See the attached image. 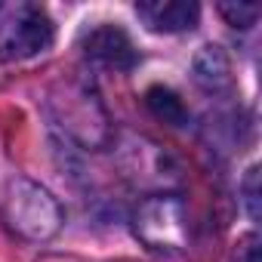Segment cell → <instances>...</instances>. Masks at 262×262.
<instances>
[{
    "mask_svg": "<svg viewBox=\"0 0 262 262\" xmlns=\"http://www.w3.org/2000/svg\"><path fill=\"white\" fill-rule=\"evenodd\" d=\"M56 37V25L47 16L43 7L25 4L19 7L10 22L0 28V56L4 59H31L40 56L43 50L53 47Z\"/></svg>",
    "mask_w": 262,
    "mask_h": 262,
    "instance_id": "cell-1",
    "label": "cell"
},
{
    "mask_svg": "<svg viewBox=\"0 0 262 262\" xmlns=\"http://www.w3.org/2000/svg\"><path fill=\"white\" fill-rule=\"evenodd\" d=\"M13 188H16V194L10 198V222L31 237L53 234L59 225V210L50 201V194L28 182H16Z\"/></svg>",
    "mask_w": 262,
    "mask_h": 262,
    "instance_id": "cell-2",
    "label": "cell"
},
{
    "mask_svg": "<svg viewBox=\"0 0 262 262\" xmlns=\"http://www.w3.org/2000/svg\"><path fill=\"white\" fill-rule=\"evenodd\" d=\"M83 53L105 65V68H114V71H129L136 62H139V53L133 47V40H129V34L117 25H99L86 34L83 40Z\"/></svg>",
    "mask_w": 262,
    "mask_h": 262,
    "instance_id": "cell-3",
    "label": "cell"
},
{
    "mask_svg": "<svg viewBox=\"0 0 262 262\" xmlns=\"http://www.w3.org/2000/svg\"><path fill=\"white\" fill-rule=\"evenodd\" d=\"M136 13L151 31L164 34L191 31L201 16L198 4H188V0H142V4H136Z\"/></svg>",
    "mask_w": 262,
    "mask_h": 262,
    "instance_id": "cell-4",
    "label": "cell"
},
{
    "mask_svg": "<svg viewBox=\"0 0 262 262\" xmlns=\"http://www.w3.org/2000/svg\"><path fill=\"white\" fill-rule=\"evenodd\" d=\"M145 105H148V111H151L158 120H164V123H170V126H188V120H191L185 102H182L173 90H167V86H151V90L145 93Z\"/></svg>",
    "mask_w": 262,
    "mask_h": 262,
    "instance_id": "cell-5",
    "label": "cell"
},
{
    "mask_svg": "<svg viewBox=\"0 0 262 262\" xmlns=\"http://www.w3.org/2000/svg\"><path fill=\"white\" fill-rule=\"evenodd\" d=\"M194 71H198V80H201V83H210V86H219V83H225V77H228L225 56H222L216 47H204V53H201L198 62H194Z\"/></svg>",
    "mask_w": 262,
    "mask_h": 262,
    "instance_id": "cell-6",
    "label": "cell"
},
{
    "mask_svg": "<svg viewBox=\"0 0 262 262\" xmlns=\"http://www.w3.org/2000/svg\"><path fill=\"white\" fill-rule=\"evenodd\" d=\"M219 13L228 19L231 28H250L256 22V16H259V7L256 4H222Z\"/></svg>",
    "mask_w": 262,
    "mask_h": 262,
    "instance_id": "cell-7",
    "label": "cell"
},
{
    "mask_svg": "<svg viewBox=\"0 0 262 262\" xmlns=\"http://www.w3.org/2000/svg\"><path fill=\"white\" fill-rule=\"evenodd\" d=\"M256 179H259V170L253 167L250 173H247V179H244V204H247V213L256 219L259 216V191H256Z\"/></svg>",
    "mask_w": 262,
    "mask_h": 262,
    "instance_id": "cell-8",
    "label": "cell"
},
{
    "mask_svg": "<svg viewBox=\"0 0 262 262\" xmlns=\"http://www.w3.org/2000/svg\"><path fill=\"white\" fill-rule=\"evenodd\" d=\"M231 262H259V237H256V234H247V237L237 244Z\"/></svg>",
    "mask_w": 262,
    "mask_h": 262,
    "instance_id": "cell-9",
    "label": "cell"
}]
</instances>
